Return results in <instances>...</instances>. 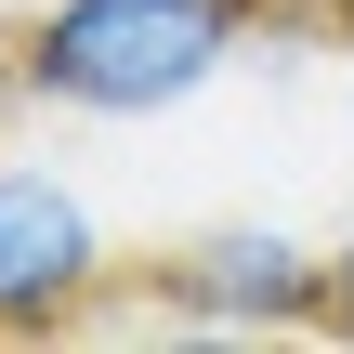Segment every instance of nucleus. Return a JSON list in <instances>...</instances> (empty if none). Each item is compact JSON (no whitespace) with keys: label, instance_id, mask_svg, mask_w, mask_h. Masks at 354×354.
<instances>
[{"label":"nucleus","instance_id":"1","mask_svg":"<svg viewBox=\"0 0 354 354\" xmlns=\"http://www.w3.org/2000/svg\"><path fill=\"white\" fill-rule=\"evenodd\" d=\"M250 26L263 0H39L0 66L39 118H171L223 66H250Z\"/></svg>","mask_w":354,"mask_h":354},{"label":"nucleus","instance_id":"2","mask_svg":"<svg viewBox=\"0 0 354 354\" xmlns=\"http://www.w3.org/2000/svg\"><path fill=\"white\" fill-rule=\"evenodd\" d=\"M105 289H118V236H105L92 184L39 145H0V342L92 328Z\"/></svg>","mask_w":354,"mask_h":354},{"label":"nucleus","instance_id":"3","mask_svg":"<svg viewBox=\"0 0 354 354\" xmlns=\"http://www.w3.org/2000/svg\"><path fill=\"white\" fill-rule=\"evenodd\" d=\"M158 315L171 328H223V342H289V328H328V250L302 223H210L158 263Z\"/></svg>","mask_w":354,"mask_h":354},{"label":"nucleus","instance_id":"4","mask_svg":"<svg viewBox=\"0 0 354 354\" xmlns=\"http://www.w3.org/2000/svg\"><path fill=\"white\" fill-rule=\"evenodd\" d=\"M328 342H354V223L328 236Z\"/></svg>","mask_w":354,"mask_h":354},{"label":"nucleus","instance_id":"5","mask_svg":"<svg viewBox=\"0 0 354 354\" xmlns=\"http://www.w3.org/2000/svg\"><path fill=\"white\" fill-rule=\"evenodd\" d=\"M342 131H354V39H342Z\"/></svg>","mask_w":354,"mask_h":354},{"label":"nucleus","instance_id":"6","mask_svg":"<svg viewBox=\"0 0 354 354\" xmlns=\"http://www.w3.org/2000/svg\"><path fill=\"white\" fill-rule=\"evenodd\" d=\"M0 105H13V66H0Z\"/></svg>","mask_w":354,"mask_h":354}]
</instances>
